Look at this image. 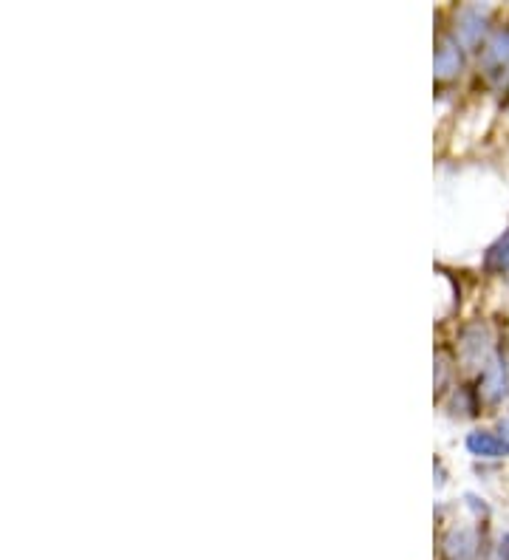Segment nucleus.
<instances>
[{"label":"nucleus","instance_id":"1","mask_svg":"<svg viewBox=\"0 0 509 560\" xmlns=\"http://www.w3.org/2000/svg\"><path fill=\"white\" fill-rule=\"evenodd\" d=\"M509 394V371L504 360H490L481 371L478 379V396L487 402V405H501Z\"/></svg>","mask_w":509,"mask_h":560},{"label":"nucleus","instance_id":"2","mask_svg":"<svg viewBox=\"0 0 509 560\" xmlns=\"http://www.w3.org/2000/svg\"><path fill=\"white\" fill-rule=\"evenodd\" d=\"M490 9L487 6H464L456 17V40L464 46H476L487 32Z\"/></svg>","mask_w":509,"mask_h":560},{"label":"nucleus","instance_id":"3","mask_svg":"<svg viewBox=\"0 0 509 560\" xmlns=\"http://www.w3.org/2000/svg\"><path fill=\"white\" fill-rule=\"evenodd\" d=\"M481 71L487 77H504L509 71V29H501V32L493 34V40L484 46L481 51Z\"/></svg>","mask_w":509,"mask_h":560},{"label":"nucleus","instance_id":"4","mask_svg":"<svg viewBox=\"0 0 509 560\" xmlns=\"http://www.w3.org/2000/svg\"><path fill=\"white\" fill-rule=\"evenodd\" d=\"M459 354L467 365L484 363L487 354H490V331L484 329V326H470V329H464L459 343Z\"/></svg>","mask_w":509,"mask_h":560},{"label":"nucleus","instance_id":"5","mask_svg":"<svg viewBox=\"0 0 509 560\" xmlns=\"http://www.w3.org/2000/svg\"><path fill=\"white\" fill-rule=\"evenodd\" d=\"M444 555L447 560H476L478 535L476 529L459 527L444 538Z\"/></svg>","mask_w":509,"mask_h":560},{"label":"nucleus","instance_id":"6","mask_svg":"<svg viewBox=\"0 0 509 560\" xmlns=\"http://www.w3.org/2000/svg\"><path fill=\"white\" fill-rule=\"evenodd\" d=\"M464 68V54H461V43L453 37H444L436 49V74L439 77H456Z\"/></svg>","mask_w":509,"mask_h":560},{"label":"nucleus","instance_id":"7","mask_svg":"<svg viewBox=\"0 0 509 560\" xmlns=\"http://www.w3.org/2000/svg\"><path fill=\"white\" fill-rule=\"evenodd\" d=\"M467 450L478 456V459H498V456H504L507 450L501 445V439L490 433V430H476V433H470L467 436Z\"/></svg>","mask_w":509,"mask_h":560},{"label":"nucleus","instance_id":"8","mask_svg":"<svg viewBox=\"0 0 509 560\" xmlns=\"http://www.w3.org/2000/svg\"><path fill=\"white\" fill-rule=\"evenodd\" d=\"M484 269L487 272H509V230L495 241L484 255Z\"/></svg>","mask_w":509,"mask_h":560},{"label":"nucleus","instance_id":"9","mask_svg":"<svg viewBox=\"0 0 509 560\" xmlns=\"http://www.w3.org/2000/svg\"><path fill=\"white\" fill-rule=\"evenodd\" d=\"M498 439H501V445H504V450L509 453V419H504V422L498 425Z\"/></svg>","mask_w":509,"mask_h":560},{"label":"nucleus","instance_id":"10","mask_svg":"<svg viewBox=\"0 0 509 560\" xmlns=\"http://www.w3.org/2000/svg\"><path fill=\"white\" fill-rule=\"evenodd\" d=\"M498 560H509V532L504 535V541L498 546Z\"/></svg>","mask_w":509,"mask_h":560}]
</instances>
